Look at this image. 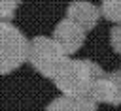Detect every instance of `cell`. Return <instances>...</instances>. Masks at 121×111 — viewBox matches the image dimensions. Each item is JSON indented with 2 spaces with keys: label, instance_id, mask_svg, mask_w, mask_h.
Instances as JSON below:
<instances>
[{
  "label": "cell",
  "instance_id": "10",
  "mask_svg": "<svg viewBox=\"0 0 121 111\" xmlns=\"http://www.w3.org/2000/svg\"><path fill=\"white\" fill-rule=\"evenodd\" d=\"M21 0H0V21H8L13 17Z\"/></svg>",
  "mask_w": 121,
  "mask_h": 111
},
{
  "label": "cell",
  "instance_id": "3",
  "mask_svg": "<svg viewBox=\"0 0 121 111\" xmlns=\"http://www.w3.org/2000/svg\"><path fill=\"white\" fill-rule=\"evenodd\" d=\"M26 60L32 64V68L42 73L43 77L53 79V75L57 73V70L64 64L66 55L62 53V49L55 43L53 38H45V36H38L32 41H28V55Z\"/></svg>",
  "mask_w": 121,
  "mask_h": 111
},
{
  "label": "cell",
  "instance_id": "4",
  "mask_svg": "<svg viewBox=\"0 0 121 111\" xmlns=\"http://www.w3.org/2000/svg\"><path fill=\"white\" fill-rule=\"evenodd\" d=\"M85 34H87V32H85L81 26H78L74 21L62 19V21L55 26V30H53V40H55V43L62 49V53L68 56V55L78 53V51L83 47V43H85Z\"/></svg>",
  "mask_w": 121,
  "mask_h": 111
},
{
  "label": "cell",
  "instance_id": "1",
  "mask_svg": "<svg viewBox=\"0 0 121 111\" xmlns=\"http://www.w3.org/2000/svg\"><path fill=\"white\" fill-rule=\"evenodd\" d=\"M102 75H104V70L93 60L66 58L64 64L53 75V83L62 92V96L85 98L89 96L93 83Z\"/></svg>",
  "mask_w": 121,
  "mask_h": 111
},
{
  "label": "cell",
  "instance_id": "9",
  "mask_svg": "<svg viewBox=\"0 0 121 111\" xmlns=\"http://www.w3.org/2000/svg\"><path fill=\"white\" fill-rule=\"evenodd\" d=\"M110 81H112V88H113V102L112 105H121V70H115L112 73H108Z\"/></svg>",
  "mask_w": 121,
  "mask_h": 111
},
{
  "label": "cell",
  "instance_id": "6",
  "mask_svg": "<svg viewBox=\"0 0 121 111\" xmlns=\"http://www.w3.org/2000/svg\"><path fill=\"white\" fill-rule=\"evenodd\" d=\"M45 111H98L96 103L85 96V98H70V96H60L53 100Z\"/></svg>",
  "mask_w": 121,
  "mask_h": 111
},
{
  "label": "cell",
  "instance_id": "5",
  "mask_svg": "<svg viewBox=\"0 0 121 111\" xmlns=\"http://www.w3.org/2000/svg\"><path fill=\"white\" fill-rule=\"evenodd\" d=\"M66 19L74 21L85 32L93 30L100 19V9L87 0H74L66 9Z\"/></svg>",
  "mask_w": 121,
  "mask_h": 111
},
{
  "label": "cell",
  "instance_id": "8",
  "mask_svg": "<svg viewBox=\"0 0 121 111\" xmlns=\"http://www.w3.org/2000/svg\"><path fill=\"white\" fill-rule=\"evenodd\" d=\"M100 15L112 23L121 24V0H102Z\"/></svg>",
  "mask_w": 121,
  "mask_h": 111
},
{
  "label": "cell",
  "instance_id": "11",
  "mask_svg": "<svg viewBox=\"0 0 121 111\" xmlns=\"http://www.w3.org/2000/svg\"><path fill=\"white\" fill-rule=\"evenodd\" d=\"M110 45H112V49L115 53L121 55V24L112 28V32H110Z\"/></svg>",
  "mask_w": 121,
  "mask_h": 111
},
{
  "label": "cell",
  "instance_id": "7",
  "mask_svg": "<svg viewBox=\"0 0 121 111\" xmlns=\"http://www.w3.org/2000/svg\"><path fill=\"white\" fill-rule=\"evenodd\" d=\"M89 98L95 102V103H110L113 102V88H112V81L108 77V73H104L102 77H98L91 90H89Z\"/></svg>",
  "mask_w": 121,
  "mask_h": 111
},
{
  "label": "cell",
  "instance_id": "2",
  "mask_svg": "<svg viewBox=\"0 0 121 111\" xmlns=\"http://www.w3.org/2000/svg\"><path fill=\"white\" fill-rule=\"evenodd\" d=\"M28 40L25 34L8 21H0V75L15 71L26 62Z\"/></svg>",
  "mask_w": 121,
  "mask_h": 111
}]
</instances>
